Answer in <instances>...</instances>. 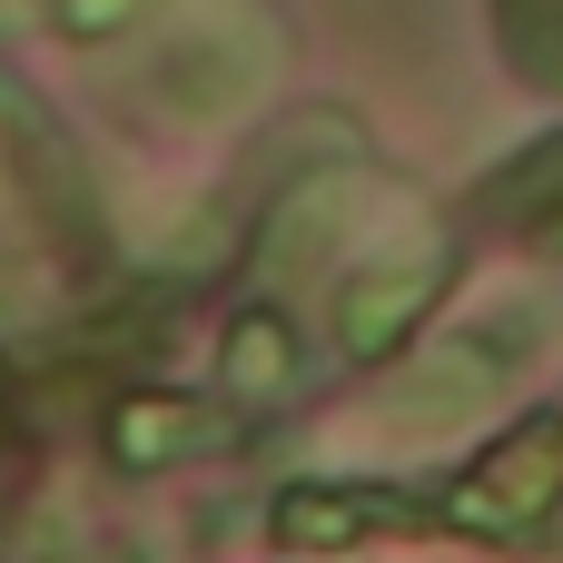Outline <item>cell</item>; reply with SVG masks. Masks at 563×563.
Wrapping results in <instances>:
<instances>
[{
    "mask_svg": "<svg viewBox=\"0 0 563 563\" xmlns=\"http://www.w3.org/2000/svg\"><path fill=\"white\" fill-rule=\"evenodd\" d=\"M435 287H445V247H406V257H386V267H356L346 297H336L346 356H386V346L416 327V307H435Z\"/></svg>",
    "mask_w": 563,
    "mask_h": 563,
    "instance_id": "cell-3",
    "label": "cell"
},
{
    "mask_svg": "<svg viewBox=\"0 0 563 563\" xmlns=\"http://www.w3.org/2000/svg\"><path fill=\"white\" fill-rule=\"evenodd\" d=\"M198 445H218V416H198L188 396H119V416H109V455H119L129 475L178 465V455H198Z\"/></svg>",
    "mask_w": 563,
    "mask_h": 563,
    "instance_id": "cell-5",
    "label": "cell"
},
{
    "mask_svg": "<svg viewBox=\"0 0 563 563\" xmlns=\"http://www.w3.org/2000/svg\"><path fill=\"white\" fill-rule=\"evenodd\" d=\"M148 0H49V20L69 30V40H109V30H129Z\"/></svg>",
    "mask_w": 563,
    "mask_h": 563,
    "instance_id": "cell-8",
    "label": "cell"
},
{
    "mask_svg": "<svg viewBox=\"0 0 563 563\" xmlns=\"http://www.w3.org/2000/svg\"><path fill=\"white\" fill-rule=\"evenodd\" d=\"M267 79H277V20L257 0H188L148 49V89L178 119H228Z\"/></svg>",
    "mask_w": 563,
    "mask_h": 563,
    "instance_id": "cell-1",
    "label": "cell"
},
{
    "mask_svg": "<svg viewBox=\"0 0 563 563\" xmlns=\"http://www.w3.org/2000/svg\"><path fill=\"white\" fill-rule=\"evenodd\" d=\"M218 376H228V396H238V406H267V396H287V386H297V336H287V317H277V307H247V317L228 327V356H218Z\"/></svg>",
    "mask_w": 563,
    "mask_h": 563,
    "instance_id": "cell-7",
    "label": "cell"
},
{
    "mask_svg": "<svg viewBox=\"0 0 563 563\" xmlns=\"http://www.w3.org/2000/svg\"><path fill=\"white\" fill-rule=\"evenodd\" d=\"M0 129H10V148H20V198L40 208V228H49L69 257H89V247H99V218H89V188H79L59 129H49L30 99H0Z\"/></svg>",
    "mask_w": 563,
    "mask_h": 563,
    "instance_id": "cell-4",
    "label": "cell"
},
{
    "mask_svg": "<svg viewBox=\"0 0 563 563\" xmlns=\"http://www.w3.org/2000/svg\"><path fill=\"white\" fill-rule=\"evenodd\" d=\"M10 20H20V0H0V30H10Z\"/></svg>",
    "mask_w": 563,
    "mask_h": 563,
    "instance_id": "cell-9",
    "label": "cell"
},
{
    "mask_svg": "<svg viewBox=\"0 0 563 563\" xmlns=\"http://www.w3.org/2000/svg\"><path fill=\"white\" fill-rule=\"evenodd\" d=\"M346 208H356V158L327 168V178H307L297 198H277V218H267V267H317L327 238L346 228Z\"/></svg>",
    "mask_w": 563,
    "mask_h": 563,
    "instance_id": "cell-6",
    "label": "cell"
},
{
    "mask_svg": "<svg viewBox=\"0 0 563 563\" xmlns=\"http://www.w3.org/2000/svg\"><path fill=\"white\" fill-rule=\"evenodd\" d=\"M515 356H525V327H515V317L465 327V336H435V346L396 376L386 406H396V426H455V416H485V406L505 396Z\"/></svg>",
    "mask_w": 563,
    "mask_h": 563,
    "instance_id": "cell-2",
    "label": "cell"
}]
</instances>
